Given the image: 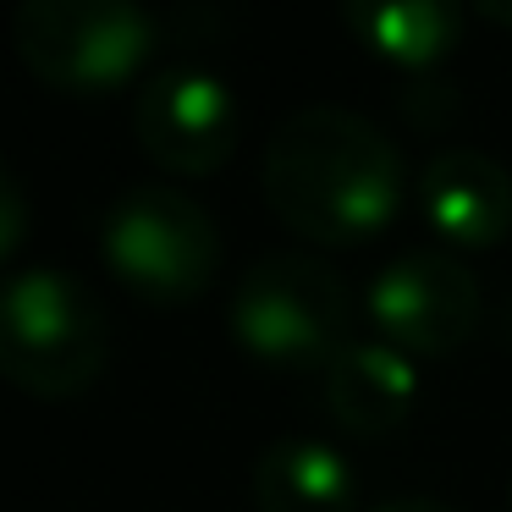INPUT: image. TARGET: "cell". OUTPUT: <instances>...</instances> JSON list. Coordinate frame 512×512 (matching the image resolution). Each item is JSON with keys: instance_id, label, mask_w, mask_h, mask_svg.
I'll return each instance as SVG.
<instances>
[{"instance_id": "cell-7", "label": "cell", "mask_w": 512, "mask_h": 512, "mask_svg": "<svg viewBox=\"0 0 512 512\" xmlns=\"http://www.w3.org/2000/svg\"><path fill=\"white\" fill-rule=\"evenodd\" d=\"M133 138L155 166L210 177L237 149V94L204 61H166L133 100Z\"/></svg>"}, {"instance_id": "cell-1", "label": "cell", "mask_w": 512, "mask_h": 512, "mask_svg": "<svg viewBox=\"0 0 512 512\" xmlns=\"http://www.w3.org/2000/svg\"><path fill=\"white\" fill-rule=\"evenodd\" d=\"M265 204L287 232L325 248L380 237L402 215L408 171L391 133L347 105H298L265 144Z\"/></svg>"}, {"instance_id": "cell-4", "label": "cell", "mask_w": 512, "mask_h": 512, "mask_svg": "<svg viewBox=\"0 0 512 512\" xmlns=\"http://www.w3.org/2000/svg\"><path fill=\"white\" fill-rule=\"evenodd\" d=\"M12 50L61 94H111L155 56L144 0H17Z\"/></svg>"}, {"instance_id": "cell-12", "label": "cell", "mask_w": 512, "mask_h": 512, "mask_svg": "<svg viewBox=\"0 0 512 512\" xmlns=\"http://www.w3.org/2000/svg\"><path fill=\"white\" fill-rule=\"evenodd\" d=\"M28 237V188L6 160H0V259H12Z\"/></svg>"}, {"instance_id": "cell-8", "label": "cell", "mask_w": 512, "mask_h": 512, "mask_svg": "<svg viewBox=\"0 0 512 512\" xmlns=\"http://www.w3.org/2000/svg\"><path fill=\"white\" fill-rule=\"evenodd\" d=\"M413 210L446 248H496L512 237V171L474 144L435 149L413 182Z\"/></svg>"}, {"instance_id": "cell-13", "label": "cell", "mask_w": 512, "mask_h": 512, "mask_svg": "<svg viewBox=\"0 0 512 512\" xmlns=\"http://www.w3.org/2000/svg\"><path fill=\"white\" fill-rule=\"evenodd\" d=\"M369 512H463V507H452V501H441V496H386Z\"/></svg>"}, {"instance_id": "cell-15", "label": "cell", "mask_w": 512, "mask_h": 512, "mask_svg": "<svg viewBox=\"0 0 512 512\" xmlns=\"http://www.w3.org/2000/svg\"><path fill=\"white\" fill-rule=\"evenodd\" d=\"M507 501H512V490H507Z\"/></svg>"}, {"instance_id": "cell-10", "label": "cell", "mask_w": 512, "mask_h": 512, "mask_svg": "<svg viewBox=\"0 0 512 512\" xmlns=\"http://www.w3.org/2000/svg\"><path fill=\"white\" fill-rule=\"evenodd\" d=\"M364 479L342 446L320 435H281L254 457L259 512H358Z\"/></svg>"}, {"instance_id": "cell-5", "label": "cell", "mask_w": 512, "mask_h": 512, "mask_svg": "<svg viewBox=\"0 0 512 512\" xmlns=\"http://www.w3.org/2000/svg\"><path fill=\"white\" fill-rule=\"evenodd\" d=\"M100 254L138 298H199L221 270V226L193 193L138 182L116 193L100 221Z\"/></svg>"}, {"instance_id": "cell-3", "label": "cell", "mask_w": 512, "mask_h": 512, "mask_svg": "<svg viewBox=\"0 0 512 512\" xmlns=\"http://www.w3.org/2000/svg\"><path fill=\"white\" fill-rule=\"evenodd\" d=\"M232 336L270 369H325L353 325V292L320 254H265L237 276L226 303Z\"/></svg>"}, {"instance_id": "cell-14", "label": "cell", "mask_w": 512, "mask_h": 512, "mask_svg": "<svg viewBox=\"0 0 512 512\" xmlns=\"http://www.w3.org/2000/svg\"><path fill=\"white\" fill-rule=\"evenodd\" d=\"M479 12L490 17V23H501V28H512V0H474Z\"/></svg>"}, {"instance_id": "cell-2", "label": "cell", "mask_w": 512, "mask_h": 512, "mask_svg": "<svg viewBox=\"0 0 512 512\" xmlns=\"http://www.w3.org/2000/svg\"><path fill=\"white\" fill-rule=\"evenodd\" d=\"M111 358V309L72 270L34 265L0 276V380L45 402H67L100 380Z\"/></svg>"}, {"instance_id": "cell-6", "label": "cell", "mask_w": 512, "mask_h": 512, "mask_svg": "<svg viewBox=\"0 0 512 512\" xmlns=\"http://www.w3.org/2000/svg\"><path fill=\"white\" fill-rule=\"evenodd\" d=\"M364 314L380 342L413 358H441L479 331L485 292L452 248H402L369 276Z\"/></svg>"}, {"instance_id": "cell-9", "label": "cell", "mask_w": 512, "mask_h": 512, "mask_svg": "<svg viewBox=\"0 0 512 512\" xmlns=\"http://www.w3.org/2000/svg\"><path fill=\"white\" fill-rule=\"evenodd\" d=\"M320 397L325 413L347 435H391L413 419L419 408V364L413 353L380 342V336H347L336 358L320 369Z\"/></svg>"}, {"instance_id": "cell-11", "label": "cell", "mask_w": 512, "mask_h": 512, "mask_svg": "<svg viewBox=\"0 0 512 512\" xmlns=\"http://www.w3.org/2000/svg\"><path fill=\"white\" fill-rule=\"evenodd\" d=\"M342 17L369 56L402 72L435 67L463 39V0H342Z\"/></svg>"}]
</instances>
